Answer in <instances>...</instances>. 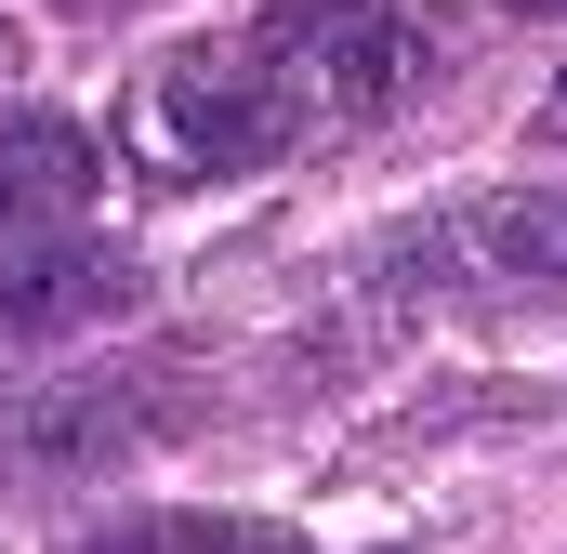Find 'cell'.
Listing matches in <instances>:
<instances>
[{"instance_id": "cell-3", "label": "cell", "mask_w": 567, "mask_h": 554, "mask_svg": "<svg viewBox=\"0 0 567 554\" xmlns=\"http://www.w3.org/2000/svg\"><path fill=\"white\" fill-rule=\"evenodd\" d=\"M120 304H133V265L93 252V238L0 252V330H80V317H120Z\"/></svg>"}, {"instance_id": "cell-1", "label": "cell", "mask_w": 567, "mask_h": 554, "mask_svg": "<svg viewBox=\"0 0 567 554\" xmlns=\"http://www.w3.org/2000/svg\"><path fill=\"white\" fill-rule=\"evenodd\" d=\"M423 80H435V0H290L212 53H172L145 93V133L185 172H265L290 145L396 120Z\"/></svg>"}, {"instance_id": "cell-8", "label": "cell", "mask_w": 567, "mask_h": 554, "mask_svg": "<svg viewBox=\"0 0 567 554\" xmlns=\"http://www.w3.org/2000/svg\"><path fill=\"white\" fill-rule=\"evenodd\" d=\"M0 66H13V13H0Z\"/></svg>"}, {"instance_id": "cell-9", "label": "cell", "mask_w": 567, "mask_h": 554, "mask_svg": "<svg viewBox=\"0 0 567 554\" xmlns=\"http://www.w3.org/2000/svg\"><path fill=\"white\" fill-rule=\"evenodd\" d=\"M515 13H567V0H515Z\"/></svg>"}, {"instance_id": "cell-4", "label": "cell", "mask_w": 567, "mask_h": 554, "mask_svg": "<svg viewBox=\"0 0 567 554\" xmlns=\"http://www.w3.org/2000/svg\"><path fill=\"white\" fill-rule=\"evenodd\" d=\"M80 554H290V529H265V515H120Z\"/></svg>"}, {"instance_id": "cell-5", "label": "cell", "mask_w": 567, "mask_h": 554, "mask_svg": "<svg viewBox=\"0 0 567 554\" xmlns=\"http://www.w3.org/2000/svg\"><path fill=\"white\" fill-rule=\"evenodd\" d=\"M475 252L502 277H528V290H567V198H502L475 225Z\"/></svg>"}, {"instance_id": "cell-6", "label": "cell", "mask_w": 567, "mask_h": 554, "mask_svg": "<svg viewBox=\"0 0 567 554\" xmlns=\"http://www.w3.org/2000/svg\"><path fill=\"white\" fill-rule=\"evenodd\" d=\"M66 13H133V0H66Z\"/></svg>"}, {"instance_id": "cell-2", "label": "cell", "mask_w": 567, "mask_h": 554, "mask_svg": "<svg viewBox=\"0 0 567 554\" xmlns=\"http://www.w3.org/2000/svg\"><path fill=\"white\" fill-rule=\"evenodd\" d=\"M93 185H106V158H93L80 120H0V252L66 238Z\"/></svg>"}, {"instance_id": "cell-7", "label": "cell", "mask_w": 567, "mask_h": 554, "mask_svg": "<svg viewBox=\"0 0 567 554\" xmlns=\"http://www.w3.org/2000/svg\"><path fill=\"white\" fill-rule=\"evenodd\" d=\"M542 120H555V133H567V80H555V106H542Z\"/></svg>"}]
</instances>
